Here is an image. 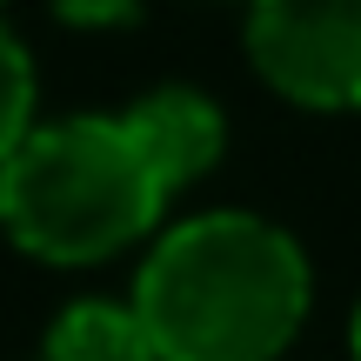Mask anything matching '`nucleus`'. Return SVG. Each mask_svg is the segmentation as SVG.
<instances>
[{"label":"nucleus","instance_id":"obj_6","mask_svg":"<svg viewBox=\"0 0 361 361\" xmlns=\"http://www.w3.org/2000/svg\"><path fill=\"white\" fill-rule=\"evenodd\" d=\"M54 13L74 27H128L141 13V0H54Z\"/></svg>","mask_w":361,"mask_h":361},{"label":"nucleus","instance_id":"obj_1","mask_svg":"<svg viewBox=\"0 0 361 361\" xmlns=\"http://www.w3.org/2000/svg\"><path fill=\"white\" fill-rule=\"evenodd\" d=\"M221 107L161 87L128 114L27 128L0 154V228L40 261H101L141 241L180 180L221 161Z\"/></svg>","mask_w":361,"mask_h":361},{"label":"nucleus","instance_id":"obj_3","mask_svg":"<svg viewBox=\"0 0 361 361\" xmlns=\"http://www.w3.org/2000/svg\"><path fill=\"white\" fill-rule=\"evenodd\" d=\"M247 61L288 101L361 107V0H255Z\"/></svg>","mask_w":361,"mask_h":361},{"label":"nucleus","instance_id":"obj_4","mask_svg":"<svg viewBox=\"0 0 361 361\" xmlns=\"http://www.w3.org/2000/svg\"><path fill=\"white\" fill-rule=\"evenodd\" d=\"M47 361H161L141 314L114 301H74L47 335Z\"/></svg>","mask_w":361,"mask_h":361},{"label":"nucleus","instance_id":"obj_7","mask_svg":"<svg viewBox=\"0 0 361 361\" xmlns=\"http://www.w3.org/2000/svg\"><path fill=\"white\" fill-rule=\"evenodd\" d=\"M355 355H361V308H355Z\"/></svg>","mask_w":361,"mask_h":361},{"label":"nucleus","instance_id":"obj_2","mask_svg":"<svg viewBox=\"0 0 361 361\" xmlns=\"http://www.w3.org/2000/svg\"><path fill=\"white\" fill-rule=\"evenodd\" d=\"M134 314L161 361H274L308 314V261L255 214H201L141 261Z\"/></svg>","mask_w":361,"mask_h":361},{"label":"nucleus","instance_id":"obj_5","mask_svg":"<svg viewBox=\"0 0 361 361\" xmlns=\"http://www.w3.org/2000/svg\"><path fill=\"white\" fill-rule=\"evenodd\" d=\"M27 121H34V61H27V47L0 27V154L27 134Z\"/></svg>","mask_w":361,"mask_h":361}]
</instances>
